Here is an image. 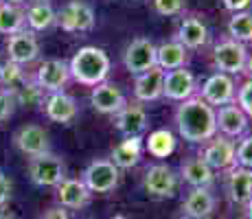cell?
<instances>
[{"mask_svg":"<svg viewBox=\"0 0 252 219\" xmlns=\"http://www.w3.org/2000/svg\"><path fill=\"white\" fill-rule=\"evenodd\" d=\"M176 125L180 136L189 143H206L217 134L215 110L200 96L182 101V105L176 112Z\"/></svg>","mask_w":252,"mask_h":219,"instance_id":"obj_1","label":"cell"},{"mask_svg":"<svg viewBox=\"0 0 252 219\" xmlns=\"http://www.w3.org/2000/svg\"><path fill=\"white\" fill-rule=\"evenodd\" d=\"M70 77L84 86H99L110 72V57L96 46H84L72 55L68 64Z\"/></svg>","mask_w":252,"mask_h":219,"instance_id":"obj_2","label":"cell"},{"mask_svg":"<svg viewBox=\"0 0 252 219\" xmlns=\"http://www.w3.org/2000/svg\"><path fill=\"white\" fill-rule=\"evenodd\" d=\"M29 175L37 187H57L64 175V162L51 152L29 160Z\"/></svg>","mask_w":252,"mask_h":219,"instance_id":"obj_3","label":"cell"},{"mask_svg":"<svg viewBox=\"0 0 252 219\" xmlns=\"http://www.w3.org/2000/svg\"><path fill=\"white\" fill-rule=\"evenodd\" d=\"M81 182L90 193H110L119 182V169L110 160H94L84 171Z\"/></svg>","mask_w":252,"mask_h":219,"instance_id":"obj_4","label":"cell"},{"mask_svg":"<svg viewBox=\"0 0 252 219\" xmlns=\"http://www.w3.org/2000/svg\"><path fill=\"white\" fill-rule=\"evenodd\" d=\"M213 62L220 68L221 72H228V75H235V72H241L246 68V62H248V53H246V46L241 42L235 40H226L215 46V53H213Z\"/></svg>","mask_w":252,"mask_h":219,"instance_id":"obj_5","label":"cell"},{"mask_svg":"<svg viewBox=\"0 0 252 219\" xmlns=\"http://www.w3.org/2000/svg\"><path fill=\"white\" fill-rule=\"evenodd\" d=\"M125 68L134 75H143V72L152 70L156 66V46L145 37H138L125 48L123 53Z\"/></svg>","mask_w":252,"mask_h":219,"instance_id":"obj_6","label":"cell"},{"mask_svg":"<svg viewBox=\"0 0 252 219\" xmlns=\"http://www.w3.org/2000/svg\"><path fill=\"white\" fill-rule=\"evenodd\" d=\"M70 79V70L68 64L64 60H46L44 64H40L35 72V86L40 90L46 92H62V88L68 84Z\"/></svg>","mask_w":252,"mask_h":219,"instance_id":"obj_7","label":"cell"},{"mask_svg":"<svg viewBox=\"0 0 252 219\" xmlns=\"http://www.w3.org/2000/svg\"><path fill=\"white\" fill-rule=\"evenodd\" d=\"M7 55H9V62H13V64H18V66L31 64V62H35L37 55H40V44H37L33 33H29L22 29L20 33L9 35Z\"/></svg>","mask_w":252,"mask_h":219,"instance_id":"obj_8","label":"cell"},{"mask_svg":"<svg viewBox=\"0 0 252 219\" xmlns=\"http://www.w3.org/2000/svg\"><path fill=\"white\" fill-rule=\"evenodd\" d=\"M57 22L68 33L88 31V29H92V24H94V13H92V9L86 2L72 0V2H68L62 9V13L57 16Z\"/></svg>","mask_w":252,"mask_h":219,"instance_id":"obj_9","label":"cell"},{"mask_svg":"<svg viewBox=\"0 0 252 219\" xmlns=\"http://www.w3.org/2000/svg\"><path fill=\"white\" fill-rule=\"evenodd\" d=\"M13 143L24 156H31V158L48 154V147H51L48 134L40 125H24V127H20L13 136Z\"/></svg>","mask_w":252,"mask_h":219,"instance_id":"obj_10","label":"cell"},{"mask_svg":"<svg viewBox=\"0 0 252 219\" xmlns=\"http://www.w3.org/2000/svg\"><path fill=\"white\" fill-rule=\"evenodd\" d=\"M195 92V79L187 68H176V70L164 72L162 81V94L171 101H187Z\"/></svg>","mask_w":252,"mask_h":219,"instance_id":"obj_11","label":"cell"},{"mask_svg":"<svg viewBox=\"0 0 252 219\" xmlns=\"http://www.w3.org/2000/svg\"><path fill=\"white\" fill-rule=\"evenodd\" d=\"M202 101L208 105H230L235 99V84L228 75L217 72V75L208 77L206 84L202 86Z\"/></svg>","mask_w":252,"mask_h":219,"instance_id":"obj_12","label":"cell"},{"mask_svg":"<svg viewBox=\"0 0 252 219\" xmlns=\"http://www.w3.org/2000/svg\"><path fill=\"white\" fill-rule=\"evenodd\" d=\"M145 188L154 197H171L176 193V173L167 164H154L145 173Z\"/></svg>","mask_w":252,"mask_h":219,"instance_id":"obj_13","label":"cell"},{"mask_svg":"<svg viewBox=\"0 0 252 219\" xmlns=\"http://www.w3.org/2000/svg\"><path fill=\"white\" fill-rule=\"evenodd\" d=\"M90 101H92V108L96 112H101V114H119V112L125 108L123 92L112 84H105V81L94 86V90H92V94H90Z\"/></svg>","mask_w":252,"mask_h":219,"instance_id":"obj_14","label":"cell"},{"mask_svg":"<svg viewBox=\"0 0 252 219\" xmlns=\"http://www.w3.org/2000/svg\"><path fill=\"white\" fill-rule=\"evenodd\" d=\"M88 199H90V191L86 188V184L81 182V180L64 178L57 184V202L62 204V208L77 211V208L86 206Z\"/></svg>","mask_w":252,"mask_h":219,"instance_id":"obj_15","label":"cell"},{"mask_svg":"<svg viewBox=\"0 0 252 219\" xmlns=\"http://www.w3.org/2000/svg\"><path fill=\"white\" fill-rule=\"evenodd\" d=\"M162 81H164V70H160L158 66H154L152 70L138 75L136 84H134V96L143 103L156 101L162 96Z\"/></svg>","mask_w":252,"mask_h":219,"instance_id":"obj_16","label":"cell"},{"mask_svg":"<svg viewBox=\"0 0 252 219\" xmlns=\"http://www.w3.org/2000/svg\"><path fill=\"white\" fill-rule=\"evenodd\" d=\"M42 105H44V114L55 123H70L77 116L75 99L64 94V92H53Z\"/></svg>","mask_w":252,"mask_h":219,"instance_id":"obj_17","label":"cell"},{"mask_svg":"<svg viewBox=\"0 0 252 219\" xmlns=\"http://www.w3.org/2000/svg\"><path fill=\"white\" fill-rule=\"evenodd\" d=\"M145 127H147V114L140 105H125L116 114V129L127 138H138V134H143Z\"/></svg>","mask_w":252,"mask_h":219,"instance_id":"obj_18","label":"cell"},{"mask_svg":"<svg viewBox=\"0 0 252 219\" xmlns=\"http://www.w3.org/2000/svg\"><path fill=\"white\" fill-rule=\"evenodd\" d=\"M202 160L211 169H228L235 164V145L226 138H215L213 143H208L204 149Z\"/></svg>","mask_w":252,"mask_h":219,"instance_id":"obj_19","label":"cell"},{"mask_svg":"<svg viewBox=\"0 0 252 219\" xmlns=\"http://www.w3.org/2000/svg\"><path fill=\"white\" fill-rule=\"evenodd\" d=\"M217 127L224 131L226 136H239L248 127V119L241 112L239 105H221L220 114H215Z\"/></svg>","mask_w":252,"mask_h":219,"instance_id":"obj_20","label":"cell"},{"mask_svg":"<svg viewBox=\"0 0 252 219\" xmlns=\"http://www.w3.org/2000/svg\"><path fill=\"white\" fill-rule=\"evenodd\" d=\"M208 40V31L204 22L197 18H184L178 29V44H182L184 48H200L204 46Z\"/></svg>","mask_w":252,"mask_h":219,"instance_id":"obj_21","label":"cell"},{"mask_svg":"<svg viewBox=\"0 0 252 219\" xmlns=\"http://www.w3.org/2000/svg\"><path fill=\"white\" fill-rule=\"evenodd\" d=\"M213 208H215V199H213V195L206 188H195V191H191V195L184 199V204H182L184 215L191 219L208 217L213 213Z\"/></svg>","mask_w":252,"mask_h":219,"instance_id":"obj_22","label":"cell"},{"mask_svg":"<svg viewBox=\"0 0 252 219\" xmlns=\"http://www.w3.org/2000/svg\"><path fill=\"white\" fill-rule=\"evenodd\" d=\"M187 60V48L178 42H167L156 48V66L160 70H176L184 66Z\"/></svg>","mask_w":252,"mask_h":219,"instance_id":"obj_23","label":"cell"},{"mask_svg":"<svg viewBox=\"0 0 252 219\" xmlns=\"http://www.w3.org/2000/svg\"><path fill=\"white\" fill-rule=\"evenodd\" d=\"M228 193L235 204H246L252 197V171L250 169H235L228 180Z\"/></svg>","mask_w":252,"mask_h":219,"instance_id":"obj_24","label":"cell"},{"mask_svg":"<svg viewBox=\"0 0 252 219\" xmlns=\"http://www.w3.org/2000/svg\"><path fill=\"white\" fill-rule=\"evenodd\" d=\"M140 138H125L121 145H116L112 152V164L116 169H132L140 160Z\"/></svg>","mask_w":252,"mask_h":219,"instance_id":"obj_25","label":"cell"},{"mask_svg":"<svg viewBox=\"0 0 252 219\" xmlns=\"http://www.w3.org/2000/svg\"><path fill=\"white\" fill-rule=\"evenodd\" d=\"M182 178L195 188H206L213 182V169L202 158H191L182 164Z\"/></svg>","mask_w":252,"mask_h":219,"instance_id":"obj_26","label":"cell"},{"mask_svg":"<svg viewBox=\"0 0 252 219\" xmlns=\"http://www.w3.org/2000/svg\"><path fill=\"white\" fill-rule=\"evenodd\" d=\"M24 20H27V24L33 31H44V29H48L57 20V16L51 4L40 0V2H33L31 7H29V11L24 13Z\"/></svg>","mask_w":252,"mask_h":219,"instance_id":"obj_27","label":"cell"},{"mask_svg":"<svg viewBox=\"0 0 252 219\" xmlns=\"http://www.w3.org/2000/svg\"><path fill=\"white\" fill-rule=\"evenodd\" d=\"M24 11L16 4H7L0 2V33L2 35H13L20 33L24 27Z\"/></svg>","mask_w":252,"mask_h":219,"instance_id":"obj_28","label":"cell"},{"mask_svg":"<svg viewBox=\"0 0 252 219\" xmlns=\"http://www.w3.org/2000/svg\"><path fill=\"white\" fill-rule=\"evenodd\" d=\"M176 149V140H173V134L167 129H158L154 134H149L147 140V152L156 158H167L169 154Z\"/></svg>","mask_w":252,"mask_h":219,"instance_id":"obj_29","label":"cell"},{"mask_svg":"<svg viewBox=\"0 0 252 219\" xmlns=\"http://www.w3.org/2000/svg\"><path fill=\"white\" fill-rule=\"evenodd\" d=\"M228 33L235 42H252V13H235L228 22Z\"/></svg>","mask_w":252,"mask_h":219,"instance_id":"obj_30","label":"cell"},{"mask_svg":"<svg viewBox=\"0 0 252 219\" xmlns=\"http://www.w3.org/2000/svg\"><path fill=\"white\" fill-rule=\"evenodd\" d=\"M0 81L11 88L9 92H16L22 86L20 81H24V70L18 64H13V62H7L4 66H0Z\"/></svg>","mask_w":252,"mask_h":219,"instance_id":"obj_31","label":"cell"},{"mask_svg":"<svg viewBox=\"0 0 252 219\" xmlns=\"http://www.w3.org/2000/svg\"><path fill=\"white\" fill-rule=\"evenodd\" d=\"M235 160L244 169H250V171H252V136L244 138L239 147L235 149Z\"/></svg>","mask_w":252,"mask_h":219,"instance_id":"obj_32","label":"cell"},{"mask_svg":"<svg viewBox=\"0 0 252 219\" xmlns=\"http://www.w3.org/2000/svg\"><path fill=\"white\" fill-rule=\"evenodd\" d=\"M237 103H239L244 114L252 116V79H248L239 88V92H237Z\"/></svg>","mask_w":252,"mask_h":219,"instance_id":"obj_33","label":"cell"},{"mask_svg":"<svg viewBox=\"0 0 252 219\" xmlns=\"http://www.w3.org/2000/svg\"><path fill=\"white\" fill-rule=\"evenodd\" d=\"M154 9L160 16H176L182 11V0H154Z\"/></svg>","mask_w":252,"mask_h":219,"instance_id":"obj_34","label":"cell"},{"mask_svg":"<svg viewBox=\"0 0 252 219\" xmlns=\"http://www.w3.org/2000/svg\"><path fill=\"white\" fill-rule=\"evenodd\" d=\"M13 103H16V99H13L11 92H9V90H0V121H7L9 116H11Z\"/></svg>","mask_w":252,"mask_h":219,"instance_id":"obj_35","label":"cell"},{"mask_svg":"<svg viewBox=\"0 0 252 219\" xmlns=\"http://www.w3.org/2000/svg\"><path fill=\"white\" fill-rule=\"evenodd\" d=\"M9 199H11V182H9L7 175L0 171V208L7 206Z\"/></svg>","mask_w":252,"mask_h":219,"instance_id":"obj_36","label":"cell"},{"mask_svg":"<svg viewBox=\"0 0 252 219\" xmlns=\"http://www.w3.org/2000/svg\"><path fill=\"white\" fill-rule=\"evenodd\" d=\"M250 4H252V0H224V7L235 13H241L244 9H248Z\"/></svg>","mask_w":252,"mask_h":219,"instance_id":"obj_37","label":"cell"},{"mask_svg":"<svg viewBox=\"0 0 252 219\" xmlns=\"http://www.w3.org/2000/svg\"><path fill=\"white\" fill-rule=\"evenodd\" d=\"M44 219H70V217H68V213H66V208L57 206V208H51L44 215Z\"/></svg>","mask_w":252,"mask_h":219,"instance_id":"obj_38","label":"cell"},{"mask_svg":"<svg viewBox=\"0 0 252 219\" xmlns=\"http://www.w3.org/2000/svg\"><path fill=\"white\" fill-rule=\"evenodd\" d=\"M246 217L248 219H252V197L246 202Z\"/></svg>","mask_w":252,"mask_h":219,"instance_id":"obj_39","label":"cell"},{"mask_svg":"<svg viewBox=\"0 0 252 219\" xmlns=\"http://www.w3.org/2000/svg\"><path fill=\"white\" fill-rule=\"evenodd\" d=\"M0 219H16V217H13L11 213H2V211H0Z\"/></svg>","mask_w":252,"mask_h":219,"instance_id":"obj_40","label":"cell"},{"mask_svg":"<svg viewBox=\"0 0 252 219\" xmlns=\"http://www.w3.org/2000/svg\"><path fill=\"white\" fill-rule=\"evenodd\" d=\"M4 2H7V4H16V7H18V4H22L24 0H4Z\"/></svg>","mask_w":252,"mask_h":219,"instance_id":"obj_41","label":"cell"},{"mask_svg":"<svg viewBox=\"0 0 252 219\" xmlns=\"http://www.w3.org/2000/svg\"><path fill=\"white\" fill-rule=\"evenodd\" d=\"M250 68H252V62H250Z\"/></svg>","mask_w":252,"mask_h":219,"instance_id":"obj_42","label":"cell"}]
</instances>
